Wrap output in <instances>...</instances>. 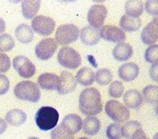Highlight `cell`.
<instances>
[{
    "label": "cell",
    "instance_id": "44",
    "mask_svg": "<svg viewBox=\"0 0 158 139\" xmlns=\"http://www.w3.org/2000/svg\"><path fill=\"white\" fill-rule=\"evenodd\" d=\"M155 112H156V114L158 115V103H157V106H156V108H155Z\"/></svg>",
    "mask_w": 158,
    "mask_h": 139
},
{
    "label": "cell",
    "instance_id": "36",
    "mask_svg": "<svg viewBox=\"0 0 158 139\" xmlns=\"http://www.w3.org/2000/svg\"><path fill=\"white\" fill-rule=\"evenodd\" d=\"M11 68V60L8 55L0 52V73L8 72Z\"/></svg>",
    "mask_w": 158,
    "mask_h": 139
},
{
    "label": "cell",
    "instance_id": "24",
    "mask_svg": "<svg viewBox=\"0 0 158 139\" xmlns=\"http://www.w3.org/2000/svg\"><path fill=\"white\" fill-rule=\"evenodd\" d=\"M41 5V1H32V0H23L22 2L23 16L26 19H33L36 17Z\"/></svg>",
    "mask_w": 158,
    "mask_h": 139
},
{
    "label": "cell",
    "instance_id": "18",
    "mask_svg": "<svg viewBox=\"0 0 158 139\" xmlns=\"http://www.w3.org/2000/svg\"><path fill=\"white\" fill-rule=\"evenodd\" d=\"M133 55V47L129 44H118L113 50V56L116 61L124 62L129 60Z\"/></svg>",
    "mask_w": 158,
    "mask_h": 139
},
{
    "label": "cell",
    "instance_id": "34",
    "mask_svg": "<svg viewBox=\"0 0 158 139\" xmlns=\"http://www.w3.org/2000/svg\"><path fill=\"white\" fill-rule=\"evenodd\" d=\"M145 60L148 63L155 64L158 62V45H152L147 48L145 52Z\"/></svg>",
    "mask_w": 158,
    "mask_h": 139
},
{
    "label": "cell",
    "instance_id": "42",
    "mask_svg": "<svg viewBox=\"0 0 158 139\" xmlns=\"http://www.w3.org/2000/svg\"><path fill=\"white\" fill-rule=\"evenodd\" d=\"M152 22L156 26H158V15H156V16L153 17V19L152 20Z\"/></svg>",
    "mask_w": 158,
    "mask_h": 139
},
{
    "label": "cell",
    "instance_id": "30",
    "mask_svg": "<svg viewBox=\"0 0 158 139\" xmlns=\"http://www.w3.org/2000/svg\"><path fill=\"white\" fill-rule=\"evenodd\" d=\"M14 46H15V40L10 34L0 35V52L10 51Z\"/></svg>",
    "mask_w": 158,
    "mask_h": 139
},
{
    "label": "cell",
    "instance_id": "23",
    "mask_svg": "<svg viewBox=\"0 0 158 139\" xmlns=\"http://www.w3.org/2000/svg\"><path fill=\"white\" fill-rule=\"evenodd\" d=\"M119 28L124 32H136L141 28L142 22L140 18H134L124 15L119 20Z\"/></svg>",
    "mask_w": 158,
    "mask_h": 139
},
{
    "label": "cell",
    "instance_id": "33",
    "mask_svg": "<svg viewBox=\"0 0 158 139\" xmlns=\"http://www.w3.org/2000/svg\"><path fill=\"white\" fill-rule=\"evenodd\" d=\"M109 95L112 97V98L118 99L123 95L124 92V85L122 84V82L115 80L111 83V85L109 86Z\"/></svg>",
    "mask_w": 158,
    "mask_h": 139
},
{
    "label": "cell",
    "instance_id": "32",
    "mask_svg": "<svg viewBox=\"0 0 158 139\" xmlns=\"http://www.w3.org/2000/svg\"><path fill=\"white\" fill-rule=\"evenodd\" d=\"M106 136L108 139H121L123 137L121 133V126L118 123L109 125L106 129Z\"/></svg>",
    "mask_w": 158,
    "mask_h": 139
},
{
    "label": "cell",
    "instance_id": "41",
    "mask_svg": "<svg viewBox=\"0 0 158 139\" xmlns=\"http://www.w3.org/2000/svg\"><path fill=\"white\" fill-rule=\"evenodd\" d=\"M6 29V23H5V20L0 18V34H2Z\"/></svg>",
    "mask_w": 158,
    "mask_h": 139
},
{
    "label": "cell",
    "instance_id": "9",
    "mask_svg": "<svg viewBox=\"0 0 158 139\" xmlns=\"http://www.w3.org/2000/svg\"><path fill=\"white\" fill-rule=\"evenodd\" d=\"M13 66L20 77L30 78L36 73V68L32 62L25 56L19 55L14 58Z\"/></svg>",
    "mask_w": 158,
    "mask_h": 139
},
{
    "label": "cell",
    "instance_id": "25",
    "mask_svg": "<svg viewBox=\"0 0 158 139\" xmlns=\"http://www.w3.org/2000/svg\"><path fill=\"white\" fill-rule=\"evenodd\" d=\"M101 128V123L98 118L94 116L86 117L85 121L82 122V131L87 135H95L98 133Z\"/></svg>",
    "mask_w": 158,
    "mask_h": 139
},
{
    "label": "cell",
    "instance_id": "38",
    "mask_svg": "<svg viewBox=\"0 0 158 139\" xmlns=\"http://www.w3.org/2000/svg\"><path fill=\"white\" fill-rule=\"evenodd\" d=\"M149 76L153 81L158 82V62L155 64H152L149 69Z\"/></svg>",
    "mask_w": 158,
    "mask_h": 139
},
{
    "label": "cell",
    "instance_id": "26",
    "mask_svg": "<svg viewBox=\"0 0 158 139\" xmlns=\"http://www.w3.org/2000/svg\"><path fill=\"white\" fill-rule=\"evenodd\" d=\"M77 82H79L82 86H89L92 85L95 81V73L90 68L85 67L79 70L76 75Z\"/></svg>",
    "mask_w": 158,
    "mask_h": 139
},
{
    "label": "cell",
    "instance_id": "27",
    "mask_svg": "<svg viewBox=\"0 0 158 139\" xmlns=\"http://www.w3.org/2000/svg\"><path fill=\"white\" fill-rule=\"evenodd\" d=\"M143 100L148 103H158V86L148 85L142 91Z\"/></svg>",
    "mask_w": 158,
    "mask_h": 139
},
{
    "label": "cell",
    "instance_id": "31",
    "mask_svg": "<svg viewBox=\"0 0 158 139\" xmlns=\"http://www.w3.org/2000/svg\"><path fill=\"white\" fill-rule=\"evenodd\" d=\"M51 139H74V135L60 124L52 130Z\"/></svg>",
    "mask_w": 158,
    "mask_h": 139
},
{
    "label": "cell",
    "instance_id": "14",
    "mask_svg": "<svg viewBox=\"0 0 158 139\" xmlns=\"http://www.w3.org/2000/svg\"><path fill=\"white\" fill-rule=\"evenodd\" d=\"M140 69L135 63H125L119 67L118 76L125 82H130L138 77Z\"/></svg>",
    "mask_w": 158,
    "mask_h": 139
},
{
    "label": "cell",
    "instance_id": "3",
    "mask_svg": "<svg viewBox=\"0 0 158 139\" xmlns=\"http://www.w3.org/2000/svg\"><path fill=\"white\" fill-rule=\"evenodd\" d=\"M14 94L19 100L30 102H37L41 98L39 86L29 80L19 82L14 89Z\"/></svg>",
    "mask_w": 158,
    "mask_h": 139
},
{
    "label": "cell",
    "instance_id": "2",
    "mask_svg": "<svg viewBox=\"0 0 158 139\" xmlns=\"http://www.w3.org/2000/svg\"><path fill=\"white\" fill-rule=\"evenodd\" d=\"M34 119L41 130L48 131L56 127L59 120V113L52 106H42L38 109Z\"/></svg>",
    "mask_w": 158,
    "mask_h": 139
},
{
    "label": "cell",
    "instance_id": "11",
    "mask_svg": "<svg viewBox=\"0 0 158 139\" xmlns=\"http://www.w3.org/2000/svg\"><path fill=\"white\" fill-rule=\"evenodd\" d=\"M100 32V37L111 43H123L126 39L125 32L122 31L119 27H116L114 25H105L102 26Z\"/></svg>",
    "mask_w": 158,
    "mask_h": 139
},
{
    "label": "cell",
    "instance_id": "6",
    "mask_svg": "<svg viewBox=\"0 0 158 139\" xmlns=\"http://www.w3.org/2000/svg\"><path fill=\"white\" fill-rule=\"evenodd\" d=\"M80 36V29L75 24H62L58 26L56 32V41L61 46L75 43Z\"/></svg>",
    "mask_w": 158,
    "mask_h": 139
},
{
    "label": "cell",
    "instance_id": "17",
    "mask_svg": "<svg viewBox=\"0 0 158 139\" xmlns=\"http://www.w3.org/2000/svg\"><path fill=\"white\" fill-rule=\"evenodd\" d=\"M141 40L145 45H154L158 41V26H156L152 22L148 23L141 33Z\"/></svg>",
    "mask_w": 158,
    "mask_h": 139
},
{
    "label": "cell",
    "instance_id": "19",
    "mask_svg": "<svg viewBox=\"0 0 158 139\" xmlns=\"http://www.w3.org/2000/svg\"><path fill=\"white\" fill-rule=\"evenodd\" d=\"M123 101H124V104L127 108H132V109L139 108L143 101L142 94L138 90H134V89L128 90L124 94Z\"/></svg>",
    "mask_w": 158,
    "mask_h": 139
},
{
    "label": "cell",
    "instance_id": "8",
    "mask_svg": "<svg viewBox=\"0 0 158 139\" xmlns=\"http://www.w3.org/2000/svg\"><path fill=\"white\" fill-rule=\"evenodd\" d=\"M107 16H108V10L104 5L94 4L88 10L87 22L93 28L99 29L104 24Z\"/></svg>",
    "mask_w": 158,
    "mask_h": 139
},
{
    "label": "cell",
    "instance_id": "35",
    "mask_svg": "<svg viewBox=\"0 0 158 139\" xmlns=\"http://www.w3.org/2000/svg\"><path fill=\"white\" fill-rule=\"evenodd\" d=\"M143 6L148 15L153 17L158 15V0H148Z\"/></svg>",
    "mask_w": 158,
    "mask_h": 139
},
{
    "label": "cell",
    "instance_id": "10",
    "mask_svg": "<svg viewBox=\"0 0 158 139\" xmlns=\"http://www.w3.org/2000/svg\"><path fill=\"white\" fill-rule=\"evenodd\" d=\"M57 50V43L52 38H46L40 41L35 47V54L40 60H49Z\"/></svg>",
    "mask_w": 158,
    "mask_h": 139
},
{
    "label": "cell",
    "instance_id": "45",
    "mask_svg": "<svg viewBox=\"0 0 158 139\" xmlns=\"http://www.w3.org/2000/svg\"><path fill=\"white\" fill-rule=\"evenodd\" d=\"M78 139H89V138H87V137H85V136H82V137H80V138H78Z\"/></svg>",
    "mask_w": 158,
    "mask_h": 139
},
{
    "label": "cell",
    "instance_id": "16",
    "mask_svg": "<svg viewBox=\"0 0 158 139\" xmlns=\"http://www.w3.org/2000/svg\"><path fill=\"white\" fill-rule=\"evenodd\" d=\"M61 125L71 134L75 135L82 129V120L77 114H68L64 117Z\"/></svg>",
    "mask_w": 158,
    "mask_h": 139
},
{
    "label": "cell",
    "instance_id": "5",
    "mask_svg": "<svg viewBox=\"0 0 158 139\" xmlns=\"http://www.w3.org/2000/svg\"><path fill=\"white\" fill-rule=\"evenodd\" d=\"M57 61L59 64L70 70H75L80 67L81 63V57L77 50L70 46H63L60 48L57 54Z\"/></svg>",
    "mask_w": 158,
    "mask_h": 139
},
{
    "label": "cell",
    "instance_id": "12",
    "mask_svg": "<svg viewBox=\"0 0 158 139\" xmlns=\"http://www.w3.org/2000/svg\"><path fill=\"white\" fill-rule=\"evenodd\" d=\"M76 77L69 72L64 71L60 73L59 76V86L57 91L60 95H67L72 93L77 87Z\"/></svg>",
    "mask_w": 158,
    "mask_h": 139
},
{
    "label": "cell",
    "instance_id": "46",
    "mask_svg": "<svg viewBox=\"0 0 158 139\" xmlns=\"http://www.w3.org/2000/svg\"><path fill=\"white\" fill-rule=\"evenodd\" d=\"M28 139H39L38 137H29Z\"/></svg>",
    "mask_w": 158,
    "mask_h": 139
},
{
    "label": "cell",
    "instance_id": "29",
    "mask_svg": "<svg viewBox=\"0 0 158 139\" xmlns=\"http://www.w3.org/2000/svg\"><path fill=\"white\" fill-rule=\"evenodd\" d=\"M142 129V125L138 121H128L121 127L122 136L126 139H131L135 131Z\"/></svg>",
    "mask_w": 158,
    "mask_h": 139
},
{
    "label": "cell",
    "instance_id": "4",
    "mask_svg": "<svg viewBox=\"0 0 158 139\" xmlns=\"http://www.w3.org/2000/svg\"><path fill=\"white\" fill-rule=\"evenodd\" d=\"M105 111L110 119H112L114 122L118 124L128 121L130 117L129 109L124 104H122L121 102L115 100H111L106 102Z\"/></svg>",
    "mask_w": 158,
    "mask_h": 139
},
{
    "label": "cell",
    "instance_id": "1",
    "mask_svg": "<svg viewBox=\"0 0 158 139\" xmlns=\"http://www.w3.org/2000/svg\"><path fill=\"white\" fill-rule=\"evenodd\" d=\"M80 111L86 116H95L103 109L102 97L96 88L90 87L82 90L79 98Z\"/></svg>",
    "mask_w": 158,
    "mask_h": 139
},
{
    "label": "cell",
    "instance_id": "7",
    "mask_svg": "<svg viewBox=\"0 0 158 139\" xmlns=\"http://www.w3.org/2000/svg\"><path fill=\"white\" fill-rule=\"evenodd\" d=\"M31 28L41 36H50L56 28V22L52 18L46 16H36L32 19Z\"/></svg>",
    "mask_w": 158,
    "mask_h": 139
},
{
    "label": "cell",
    "instance_id": "39",
    "mask_svg": "<svg viewBox=\"0 0 158 139\" xmlns=\"http://www.w3.org/2000/svg\"><path fill=\"white\" fill-rule=\"evenodd\" d=\"M131 139H149V138L148 137L145 131L141 129H138L137 131H135V133L132 135Z\"/></svg>",
    "mask_w": 158,
    "mask_h": 139
},
{
    "label": "cell",
    "instance_id": "37",
    "mask_svg": "<svg viewBox=\"0 0 158 139\" xmlns=\"http://www.w3.org/2000/svg\"><path fill=\"white\" fill-rule=\"evenodd\" d=\"M10 88V81L6 75L0 73V96L5 95Z\"/></svg>",
    "mask_w": 158,
    "mask_h": 139
},
{
    "label": "cell",
    "instance_id": "43",
    "mask_svg": "<svg viewBox=\"0 0 158 139\" xmlns=\"http://www.w3.org/2000/svg\"><path fill=\"white\" fill-rule=\"evenodd\" d=\"M153 139H158V133L154 134V136H153Z\"/></svg>",
    "mask_w": 158,
    "mask_h": 139
},
{
    "label": "cell",
    "instance_id": "13",
    "mask_svg": "<svg viewBox=\"0 0 158 139\" xmlns=\"http://www.w3.org/2000/svg\"><path fill=\"white\" fill-rule=\"evenodd\" d=\"M80 38L81 43L85 46H94L101 40L99 29L93 28L90 25L84 27L80 31Z\"/></svg>",
    "mask_w": 158,
    "mask_h": 139
},
{
    "label": "cell",
    "instance_id": "22",
    "mask_svg": "<svg viewBox=\"0 0 158 139\" xmlns=\"http://www.w3.org/2000/svg\"><path fill=\"white\" fill-rule=\"evenodd\" d=\"M125 14L126 16L134 18H139L145 9L143 2L141 0H128L125 3Z\"/></svg>",
    "mask_w": 158,
    "mask_h": 139
},
{
    "label": "cell",
    "instance_id": "15",
    "mask_svg": "<svg viewBox=\"0 0 158 139\" xmlns=\"http://www.w3.org/2000/svg\"><path fill=\"white\" fill-rule=\"evenodd\" d=\"M37 83L38 86L44 90H57L59 86V76L51 73H44L40 74Z\"/></svg>",
    "mask_w": 158,
    "mask_h": 139
},
{
    "label": "cell",
    "instance_id": "40",
    "mask_svg": "<svg viewBox=\"0 0 158 139\" xmlns=\"http://www.w3.org/2000/svg\"><path fill=\"white\" fill-rule=\"evenodd\" d=\"M7 126H8L7 122L4 119H1V118H0V135H1L3 133H5V130L7 129Z\"/></svg>",
    "mask_w": 158,
    "mask_h": 139
},
{
    "label": "cell",
    "instance_id": "21",
    "mask_svg": "<svg viewBox=\"0 0 158 139\" xmlns=\"http://www.w3.org/2000/svg\"><path fill=\"white\" fill-rule=\"evenodd\" d=\"M16 38L22 44H29L32 42L34 38V32L31 28V26L25 23L19 24L15 31Z\"/></svg>",
    "mask_w": 158,
    "mask_h": 139
},
{
    "label": "cell",
    "instance_id": "20",
    "mask_svg": "<svg viewBox=\"0 0 158 139\" xmlns=\"http://www.w3.org/2000/svg\"><path fill=\"white\" fill-rule=\"evenodd\" d=\"M26 113L20 109H12L5 116V120L7 124L13 127H19L26 121Z\"/></svg>",
    "mask_w": 158,
    "mask_h": 139
},
{
    "label": "cell",
    "instance_id": "28",
    "mask_svg": "<svg viewBox=\"0 0 158 139\" xmlns=\"http://www.w3.org/2000/svg\"><path fill=\"white\" fill-rule=\"evenodd\" d=\"M113 80V73L109 69H100L95 73V81L101 86L108 85Z\"/></svg>",
    "mask_w": 158,
    "mask_h": 139
}]
</instances>
